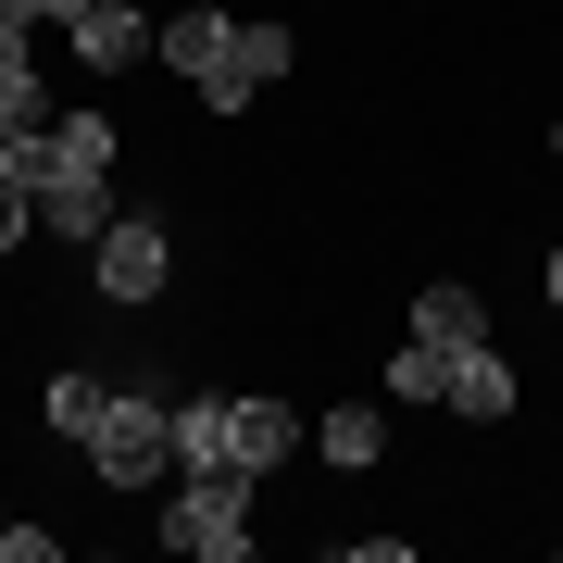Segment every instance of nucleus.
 Returning <instances> with one entry per match:
<instances>
[{"label": "nucleus", "instance_id": "9b49d317", "mask_svg": "<svg viewBox=\"0 0 563 563\" xmlns=\"http://www.w3.org/2000/svg\"><path fill=\"white\" fill-rule=\"evenodd\" d=\"M101 413H113V376H88V363H63V376H51V426H63V439L88 451V426H101Z\"/></svg>", "mask_w": 563, "mask_h": 563}, {"label": "nucleus", "instance_id": "6e6552de", "mask_svg": "<svg viewBox=\"0 0 563 563\" xmlns=\"http://www.w3.org/2000/svg\"><path fill=\"white\" fill-rule=\"evenodd\" d=\"M439 401H451L463 426H501V413H514V363L488 351V339H476V351H451V388H439Z\"/></svg>", "mask_w": 563, "mask_h": 563}, {"label": "nucleus", "instance_id": "f257e3e1", "mask_svg": "<svg viewBox=\"0 0 563 563\" xmlns=\"http://www.w3.org/2000/svg\"><path fill=\"white\" fill-rule=\"evenodd\" d=\"M88 476L101 488H163L176 476V413H163L151 388H113V413L88 426Z\"/></svg>", "mask_w": 563, "mask_h": 563}, {"label": "nucleus", "instance_id": "7ed1b4c3", "mask_svg": "<svg viewBox=\"0 0 563 563\" xmlns=\"http://www.w3.org/2000/svg\"><path fill=\"white\" fill-rule=\"evenodd\" d=\"M88 263H101V301H163L176 239H163V213H113L101 239H88Z\"/></svg>", "mask_w": 563, "mask_h": 563}, {"label": "nucleus", "instance_id": "39448f33", "mask_svg": "<svg viewBox=\"0 0 563 563\" xmlns=\"http://www.w3.org/2000/svg\"><path fill=\"white\" fill-rule=\"evenodd\" d=\"M63 38H76L88 76H125V63H151V51H163V25H151V13H125V0H88Z\"/></svg>", "mask_w": 563, "mask_h": 563}, {"label": "nucleus", "instance_id": "f8f14e48", "mask_svg": "<svg viewBox=\"0 0 563 563\" xmlns=\"http://www.w3.org/2000/svg\"><path fill=\"white\" fill-rule=\"evenodd\" d=\"M213 463H225V401H176V476H213Z\"/></svg>", "mask_w": 563, "mask_h": 563}, {"label": "nucleus", "instance_id": "9d476101", "mask_svg": "<svg viewBox=\"0 0 563 563\" xmlns=\"http://www.w3.org/2000/svg\"><path fill=\"white\" fill-rule=\"evenodd\" d=\"M413 339L426 351H476L488 339V301H476V288H426V301H413Z\"/></svg>", "mask_w": 563, "mask_h": 563}, {"label": "nucleus", "instance_id": "6ab92c4d", "mask_svg": "<svg viewBox=\"0 0 563 563\" xmlns=\"http://www.w3.org/2000/svg\"><path fill=\"white\" fill-rule=\"evenodd\" d=\"M0 526H13V514H0Z\"/></svg>", "mask_w": 563, "mask_h": 563}, {"label": "nucleus", "instance_id": "1a4fd4ad", "mask_svg": "<svg viewBox=\"0 0 563 563\" xmlns=\"http://www.w3.org/2000/svg\"><path fill=\"white\" fill-rule=\"evenodd\" d=\"M38 225H51V239H101V225H113V176H63V188H38Z\"/></svg>", "mask_w": 563, "mask_h": 563}, {"label": "nucleus", "instance_id": "f3484780", "mask_svg": "<svg viewBox=\"0 0 563 563\" xmlns=\"http://www.w3.org/2000/svg\"><path fill=\"white\" fill-rule=\"evenodd\" d=\"M551 313H563V251H551Z\"/></svg>", "mask_w": 563, "mask_h": 563}, {"label": "nucleus", "instance_id": "423d86ee", "mask_svg": "<svg viewBox=\"0 0 563 563\" xmlns=\"http://www.w3.org/2000/svg\"><path fill=\"white\" fill-rule=\"evenodd\" d=\"M288 439H301V413H288L276 388H263V401H225V463H239V476H276Z\"/></svg>", "mask_w": 563, "mask_h": 563}, {"label": "nucleus", "instance_id": "2eb2a0df", "mask_svg": "<svg viewBox=\"0 0 563 563\" xmlns=\"http://www.w3.org/2000/svg\"><path fill=\"white\" fill-rule=\"evenodd\" d=\"M25 225H38V201H25V188H13V176H0V251H13V239H25Z\"/></svg>", "mask_w": 563, "mask_h": 563}, {"label": "nucleus", "instance_id": "dca6fc26", "mask_svg": "<svg viewBox=\"0 0 563 563\" xmlns=\"http://www.w3.org/2000/svg\"><path fill=\"white\" fill-rule=\"evenodd\" d=\"M76 13H88V0H38V25H76Z\"/></svg>", "mask_w": 563, "mask_h": 563}, {"label": "nucleus", "instance_id": "a211bd4d", "mask_svg": "<svg viewBox=\"0 0 563 563\" xmlns=\"http://www.w3.org/2000/svg\"><path fill=\"white\" fill-rule=\"evenodd\" d=\"M551 151H563V125H551Z\"/></svg>", "mask_w": 563, "mask_h": 563}, {"label": "nucleus", "instance_id": "20e7f679", "mask_svg": "<svg viewBox=\"0 0 563 563\" xmlns=\"http://www.w3.org/2000/svg\"><path fill=\"white\" fill-rule=\"evenodd\" d=\"M163 63H176L201 101H225V63H239V13H163Z\"/></svg>", "mask_w": 563, "mask_h": 563}, {"label": "nucleus", "instance_id": "f03ea898", "mask_svg": "<svg viewBox=\"0 0 563 563\" xmlns=\"http://www.w3.org/2000/svg\"><path fill=\"white\" fill-rule=\"evenodd\" d=\"M251 488H263V476H225V463H213V476H188L176 501H163V551L239 563V551H251Z\"/></svg>", "mask_w": 563, "mask_h": 563}, {"label": "nucleus", "instance_id": "ddd939ff", "mask_svg": "<svg viewBox=\"0 0 563 563\" xmlns=\"http://www.w3.org/2000/svg\"><path fill=\"white\" fill-rule=\"evenodd\" d=\"M313 451H325V463H351V476H363V463L388 451V426L363 413V401H339V413H313Z\"/></svg>", "mask_w": 563, "mask_h": 563}, {"label": "nucleus", "instance_id": "0eeeda50", "mask_svg": "<svg viewBox=\"0 0 563 563\" xmlns=\"http://www.w3.org/2000/svg\"><path fill=\"white\" fill-rule=\"evenodd\" d=\"M51 125V76H38V25H0V139Z\"/></svg>", "mask_w": 563, "mask_h": 563}, {"label": "nucleus", "instance_id": "4468645a", "mask_svg": "<svg viewBox=\"0 0 563 563\" xmlns=\"http://www.w3.org/2000/svg\"><path fill=\"white\" fill-rule=\"evenodd\" d=\"M439 388H451V351H426V339L388 351V401H439Z\"/></svg>", "mask_w": 563, "mask_h": 563}]
</instances>
